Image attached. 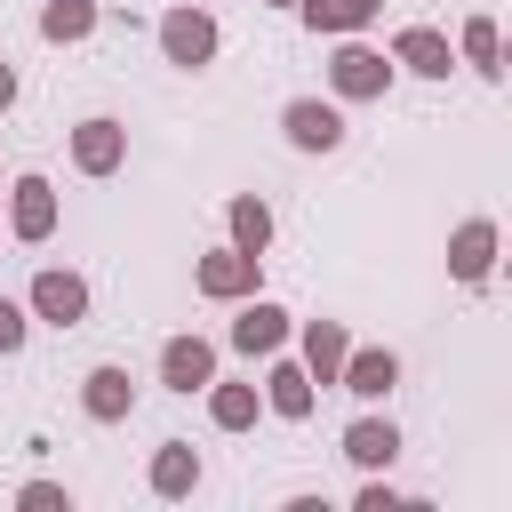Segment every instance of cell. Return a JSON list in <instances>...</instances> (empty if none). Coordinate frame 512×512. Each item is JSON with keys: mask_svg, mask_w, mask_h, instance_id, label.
Segmentation results:
<instances>
[{"mask_svg": "<svg viewBox=\"0 0 512 512\" xmlns=\"http://www.w3.org/2000/svg\"><path fill=\"white\" fill-rule=\"evenodd\" d=\"M384 0H304V24L312 32H352V24H368Z\"/></svg>", "mask_w": 512, "mask_h": 512, "instance_id": "17", "label": "cell"}, {"mask_svg": "<svg viewBox=\"0 0 512 512\" xmlns=\"http://www.w3.org/2000/svg\"><path fill=\"white\" fill-rule=\"evenodd\" d=\"M280 128H288V144H296V152H336V144H344V120H336V104H320V96H296Z\"/></svg>", "mask_w": 512, "mask_h": 512, "instance_id": "2", "label": "cell"}, {"mask_svg": "<svg viewBox=\"0 0 512 512\" xmlns=\"http://www.w3.org/2000/svg\"><path fill=\"white\" fill-rule=\"evenodd\" d=\"M344 456L376 472V464H392V456H400V432H392V424H376V416H360V424L344 432Z\"/></svg>", "mask_w": 512, "mask_h": 512, "instance_id": "15", "label": "cell"}, {"mask_svg": "<svg viewBox=\"0 0 512 512\" xmlns=\"http://www.w3.org/2000/svg\"><path fill=\"white\" fill-rule=\"evenodd\" d=\"M336 376H344V392L384 400V392H392V376H400V360H392V352H344V368H336Z\"/></svg>", "mask_w": 512, "mask_h": 512, "instance_id": "11", "label": "cell"}, {"mask_svg": "<svg viewBox=\"0 0 512 512\" xmlns=\"http://www.w3.org/2000/svg\"><path fill=\"white\" fill-rule=\"evenodd\" d=\"M120 152H128L120 120H80V128H72V160H80L88 176H112V168H120Z\"/></svg>", "mask_w": 512, "mask_h": 512, "instance_id": "6", "label": "cell"}, {"mask_svg": "<svg viewBox=\"0 0 512 512\" xmlns=\"http://www.w3.org/2000/svg\"><path fill=\"white\" fill-rule=\"evenodd\" d=\"M208 416H216L224 432H240V424H256V392H248V384H216V392H208Z\"/></svg>", "mask_w": 512, "mask_h": 512, "instance_id": "21", "label": "cell"}, {"mask_svg": "<svg viewBox=\"0 0 512 512\" xmlns=\"http://www.w3.org/2000/svg\"><path fill=\"white\" fill-rule=\"evenodd\" d=\"M328 80H336V96H384V80H392V64H384L376 48H336V64H328Z\"/></svg>", "mask_w": 512, "mask_h": 512, "instance_id": "5", "label": "cell"}, {"mask_svg": "<svg viewBox=\"0 0 512 512\" xmlns=\"http://www.w3.org/2000/svg\"><path fill=\"white\" fill-rule=\"evenodd\" d=\"M264 240H272V208L264 200H232V248L264 256Z\"/></svg>", "mask_w": 512, "mask_h": 512, "instance_id": "19", "label": "cell"}, {"mask_svg": "<svg viewBox=\"0 0 512 512\" xmlns=\"http://www.w3.org/2000/svg\"><path fill=\"white\" fill-rule=\"evenodd\" d=\"M344 352H352V344H344V328H336V320H312V328H304V376H320V384H336V368H344Z\"/></svg>", "mask_w": 512, "mask_h": 512, "instance_id": "13", "label": "cell"}, {"mask_svg": "<svg viewBox=\"0 0 512 512\" xmlns=\"http://www.w3.org/2000/svg\"><path fill=\"white\" fill-rule=\"evenodd\" d=\"M392 56H400V64H408V72H424V80H440V72H448V64H456V56H448V40H440V32H432V24H408V32H400V40H392Z\"/></svg>", "mask_w": 512, "mask_h": 512, "instance_id": "9", "label": "cell"}, {"mask_svg": "<svg viewBox=\"0 0 512 512\" xmlns=\"http://www.w3.org/2000/svg\"><path fill=\"white\" fill-rule=\"evenodd\" d=\"M280 416H312V376L304 368H272V392H264Z\"/></svg>", "mask_w": 512, "mask_h": 512, "instance_id": "20", "label": "cell"}, {"mask_svg": "<svg viewBox=\"0 0 512 512\" xmlns=\"http://www.w3.org/2000/svg\"><path fill=\"white\" fill-rule=\"evenodd\" d=\"M464 56H472L480 72H504V64H496V56H504V40H496V24H488V16H472V24H464Z\"/></svg>", "mask_w": 512, "mask_h": 512, "instance_id": "22", "label": "cell"}, {"mask_svg": "<svg viewBox=\"0 0 512 512\" xmlns=\"http://www.w3.org/2000/svg\"><path fill=\"white\" fill-rule=\"evenodd\" d=\"M8 96H16V72H8V64H0V112H8Z\"/></svg>", "mask_w": 512, "mask_h": 512, "instance_id": "25", "label": "cell"}, {"mask_svg": "<svg viewBox=\"0 0 512 512\" xmlns=\"http://www.w3.org/2000/svg\"><path fill=\"white\" fill-rule=\"evenodd\" d=\"M160 48H168V64H208L216 56V24L200 8H168L160 16Z\"/></svg>", "mask_w": 512, "mask_h": 512, "instance_id": "1", "label": "cell"}, {"mask_svg": "<svg viewBox=\"0 0 512 512\" xmlns=\"http://www.w3.org/2000/svg\"><path fill=\"white\" fill-rule=\"evenodd\" d=\"M192 480H200V464H192V448H184V440H168V448L152 456V488H160V496H184Z\"/></svg>", "mask_w": 512, "mask_h": 512, "instance_id": "18", "label": "cell"}, {"mask_svg": "<svg viewBox=\"0 0 512 512\" xmlns=\"http://www.w3.org/2000/svg\"><path fill=\"white\" fill-rule=\"evenodd\" d=\"M24 504H32V512H56V504H64V488H56V480H32V488H24Z\"/></svg>", "mask_w": 512, "mask_h": 512, "instance_id": "24", "label": "cell"}, {"mask_svg": "<svg viewBox=\"0 0 512 512\" xmlns=\"http://www.w3.org/2000/svg\"><path fill=\"white\" fill-rule=\"evenodd\" d=\"M16 344H24V312L0 296V352H16Z\"/></svg>", "mask_w": 512, "mask_h": 512, "instance_id": "23", "label": "cell"}, {"mask_svg": "<svg viewBox=\"0 0 512 512\" xmlns=\"http://www.w3.org/2000/svg\"><path fill=\"white\" fill-rule=\"evenodd\" d=\"M160 376H168L176 392H200V384H216V352H208L200 336H168V344H160Z\"/></svg>", "mask_w": 512, "mask_h": 512, "instance_id": "4", "label": "cell"}, {"mask_svg": "<svg viewBox=\"0 0 512 512\" xmlns=\"http://www.w3.org/2000/svg\"><path fill=\"white\" fill-rule=\"evenodd\" d=\"M40 32L48 40H88L96 32V0H48L40 8Z\"/></svg>", "mask_w": 512, "mask_h": 512, "instance_id": "16", "label": "cell"}, {"mask_svg": "<svg viewBox=\"0 0 512 512\" xmlns=\"http://www.w3.org/2000/svg\"><path fill=\"white\" fill-rule=\"evenodd\" d=\"M80 400H88L96 424H120L128 400H136V384H128V368H88V392H80Z\"/></svg>", "mask_w": 512, "mask_h": 512, "instance_id": "12", "label": "cell"}, {"mask_svg": "<svg viewBox=\"0 0 512 512\" xmlns=\"http://www.w3.org/2000/svg\"><path fill=\"white\" fill-rule=\"evenodd\" d=\"M32 304H40V320H56V328H72V320L88 312V288H80L72 272H40V280H32Z\"/></svg>", "mask_w": 512, "mask_h": 512, "instance_id": "8", "label": "cell"}, {"mask_svg": "<svg viewBox=\"0 0 512 512\" xmlns=\"http://www.w3.org/2000/svg\"><path fill=\"white\" fill-rule=\"evenodd\" d=\"M248 288H256V256H248V248L200 256V296H248Z\"/></svg>", "mask_w": 512, "mask_h": 512, "instance_id": "7", "label": "cell"}, {"mask_svg": "<svg viewBox=\"0 0 512 512\" xmlns=\"http://www.w3.org/2000/svg\"><path fill=\"white\" fill-rule=\"evenodd\" d=\"M232 344H240V352H280V344H288V312H280V304H248V312L232 320Z\"/></svg>", "mask_w": 512, "mask_h": 512, "instance_id": "10", "label": "cell"}, {"mask_svg": "<svg viewBox=\"0 0 512 512\" xmlns=\"http://www.w3.org/2000/svg\"><path fill=\"white\" fill-rule=\"evenodd\" d=\"M8 224H16V240H48V232H56V192H48V176H16Z\"/></svg>", "mask_w": 512, "mask_h": 512, "instance_id": "3", "label": "cell"}, {"mask_svg": "<svg viewBox=\"0 0 512 512\" xmlns=\"http://www.w3.org/2000/svg\"><path fill=\"white\" fill-rule=\"evenodd\" d=\"M448 264H456V280H488V264H496V224H464L456 248H448Z\"/></svg>", "mask_w": 512, "mask_h": 512, "instance_id": "14", "label": "cell"}]
</instances>
